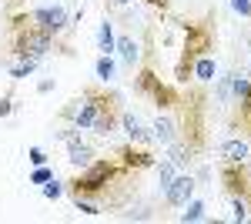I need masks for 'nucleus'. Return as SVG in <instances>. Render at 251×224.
Returning <instances> with one entry per match:
<instances>
[{"instance_id":"f3484780","label":"nucleus","mask_w":251,"mask_h":224,"mask_svg":"<svg viewBox=\"0 0 251 224\" xmlns=\"http://www.w3.org/2000/svg\"><path fill=\"white\" fill-rule=\"evenodd\" d=\"M34 71H37V60H30V57H27V60H17V64L10 67V74L17 77V80H20V77H30Z\"/></svg>"},{"instance_id":"f257e3e1","label":"nucleus","mask_w":251,"mask_h":224,"mask_svg":"<svg viewBox=\"0 0 251 224\" xmlns=\"http://www.w3.org/2000/svg\"><path fill=\"white\" fill-rule=\"evenodd\" d=\"M121 114V97L107 87H87L77 100H71V107H64V117H71L77 131H94L100 137L117 131Z\"/></svg>"},{"instance_id":"1a4fd4ad","label":"nucleus","mask_w":251,"mask_h":224,"mask_svg":"<svg viewBox=\"0 0 251 224\" xmlns=\"http://www.w3.org/2000/svg\"><path fill=\"white\" fill-rule=\"evenodd\" d=\"M121 127H124V134H127V141L131 144H151L154 141V134L144 131V124H141V117H134V114H121Z\"/></svg>"},{"instance_id":"2eb2a0df","label":"nucleus","mask_w":251,"mask_h":224,"mask_svg":"<svg viewBox=\"0 0 251 224\" xmlns=\"http://www.w3.org/2000/svg\"><path fill=\"white\" fill-rule=\"evenodd\" d=\"M214 71H218V67H214V60L208 54L194 64V77H198V80H204V84H208V80H214Z\"/></svg>"},{"instance_id":"f8f14e48","label":"nucleus","mask_w":251,"mask_h":224,"mask_svg":"<svg viewBox=\"0 0 251 224\" xmlns=\"http://www.w3.org/2000/svg\"><path fill=\"white\" fill-rule=\"evenodd\" d=\"M151 131H154V141H161V144H174L177 141V124L171 117H157Z\"/></svg>"},{"instance_id":"39448f33","label":"nucleus","mask_w":251,"mask_h":224,"mask_svg":"<svg viewBox=\"0 0 251 224\" xmlns=\"http://www.w3.org/2000/svg\"><path fill=\"white\" fill-rule=\"evenodd\" d=\"M137 97H144V100H151L154 107H177V100H181V91H174L171 84H164L161 77L151 71V67H144L141 74H137V84H134Z\"/></svg>"},{"instance_id":"0eeeda50","label":"nucleus","mask_w":251,"mask_h":224,"mask_svg":"<svg viewBox=\"0 0 251 224\" xmlns=\"http://www.w3.org/2000/svg\"><path fill=\"white\" fill-rule=\"evenodd\" d=\"M30 20L37 24L44 34H50V37H57L67 30V10L64 7H37V10H30Z\"/></svg>"},{"instance_id":"dca6fc26","label":"nucleus","mask_w":251,"mask_h":224,"mask_svg":"<svg viewBox=\"0 0 251 224\" xmlns=\"http://www.w3.org/2000/svg\"><path fill=\"white\" fill-rule=\"evenodd\" d=\"M97 77H100V80H111V77H114V60H111V54L97 57Z\"/></svg>"},{"instance_id":"9b49d317","label":"nucleus","mask_w":251,"mask_h":224,"mask_svg":"<svg viewBox=\"0 0 251 224\" xmlns=\"http://www.w3.org/2000/svg\"><path fill=\"white\" fill-rule=\"evenodd\" d=\"M114 50L121 54V60H124V67H134L137 60H141V47H137V40L131 37V34L117 37V40H114Z\"/></svg>"},{"instance_id":"412c9836","label":"nucleus","mask_w":251,"mask_h":224,"mask_svg":"<svg viewBox=\"0 0 251 224\" xmlns=\"http://www.w3.org/2000/svg\"><path fill=\"white\" fill-rule=\"evenodd\" d=\"M50 177H54V174H50V171L40 164V168H34V174H30V184H47Z\"/></svg>"},{"instance_id":"aec40b11","label":"nucleus","mask_w":251,"mask_h":224,"mask_svg":"<svg viewBox=\"0 0 251 224\" xmlns=\"http://www.w3.org/2000/svg\"><path fill=\"white\" fill-rule=\"evenodd\" d=\"M60 194H64V187H60V181H54V177H50V181L44 184V198H47V201H57Z\"/></svg>"},{"instance_id":"20e7f679","label":"nucleus","mask_w":251,"mask_h":224,"mask_svg":"<svg viewBox=\"0 0 251 224\" xmlns=\"http://www.w3.org/2000/svg\"><path fill=\"white\" fill-rule=\"evenodd\" d=\"M54 47V37L44 34L37 24L30 20V14H14L10 17V50L20 57V60H40Z\"/></svg>"},{"instance_id":"7ed1b4c3","label":"nucleus","mask_w":251,"mask_h":224,"mask_svg":"<svg viewBox=\"0 0 251 224\" xmlns=\"http://www.w3.org/2000/svg\"><path fill=\"white\" fill-rule=\"evenodd\" d=\"M214 47V30L208 20H191L184 24V44H181V57L174 64V77L184 84L188 77H194V64Z\"/></svg>"},{"instance_id":"bb28decb","label":"nucleus","mask_w":251,"mask_h":224,"mask_svg":"<svg viewBox=\"0 0 251 224\" xmlns=\"http://www.w3.org/2000/svg\"><path fill=\"white\" fill-rule=\"evenodd\" d=\"M114 3H117V7H124V3H131V0H114Z\"/></svg>"},{"instance_id":"f03ea898","label":"nucleus","mask_w":251,"mask_h":224,"mask_svg":"<svg viewBox=\"0 0 251 224\" xmlns=\"http://www.w3.org/2000/svg\"><path fill=\"white\" fill-rule=\"evenodd\" d=\"M127 177H137V171L127 168L117 154L114 157H97L87 168H80V174L67 184V191H71V198H87V201L100 204L111 194V187L124 184ZM100 211H104V204H100Z\"/></svg>"},{"instance_id":"a878e982","label":"nucleus","mask_w":251,"mask_h":224,"mask_svg":"<svg viewBox=\"0 0 251 224\" xmlns=\"http://www.w3.org/2000/svg\"><path fill=\"white\" fill-rule=\"evenodd\" d=\"M148 3H151V7H157V10H168V7H171V0H148Z\"/></svg>"},{"instance_id":"6ab92c4d","label":"nucleus","mask_w":251,"mask_h":224,"mask_svg":"<svg viewBox=\"0 0 251 224\" xmlns=\"http://www.w3.org/2000/svg\"><path fill=\"white\" fill-rule=\"evenodd\" d=\"M157 181H161V187H168L174 181V164H171V161H161V168H157Z\"/></svg>"},{"instance_id":"b1692460","label":"nucleus","mask_w":251,"mask_h":224,"mask_svg":"<svg viewBox=\"0 0 251 224\" xmlns=\"http://www.w3.org/2000/svg\"><path fill=\"white\" fill-rule=\"evenodd\" d=\"M30 164H34V168H40V164H47V154H44L40 148H30Z\"/></svg>"},{"instance_id":"a211bd4d","label":"nucleus","mask_w":251,"mask_h":224,"mask_svg":"<svg viewBox=\"0 0 251 224\" xmlns=\"http://www.w3.org/2000/svg\"><path fill=\"white\" fill-rule=\"evenodd\" d=\"M188 207V211H184V214H181V221L188 224V221H201V218H204V204H201V201H191V204H184Z\"/></svg>"},{"instance_id":"9d476101","label":"nucleus","mask_w":251,"mask_h":224,"mask_svg":"<svg viewBox=\"0 0 251 224\" xmlns=\"http://www.w3.org/2000/svg\"><path fill=\"white\" fill-rule=\"evenodd\" d=\"M231 127H238L241 137L251 141V91L238 100V111H234V117H231Z\"/></svg>"},{"instance_id":"6e6552de","label":"nucleus","mask_w":251,"mask_h":224,"mask_svg":"<svg viewBox=\"0 0 251 224\" xmlns=\"http://www.w3.org/2000/svg\"><path fill=\"white\" fill-rule=\"evenodd\" d=\"M194 194V177L191 174H177L171 184L164 187V201H168V207H184L188 201H191Z\"/></svg>"},{"instance_id":"423d86ee","label":"nucleus","mask_w":251,"mask_h":224,"mask_svg":"<svg viewBox=\"0 0 251 224\" xmlns=\"http://www.w3.org/2000/svg\"><path fill=\"white\" fill-rule=\"evenodd\" d=\"M221 181L228 198H241L251 207V154L245 161H225L221 164Z\"/></svg>"},{"instance_id":"4468645a","label":"nucleus","mask_w":251,"mask_h":224,"mask_svg":"<svg viewBox=\"0 0 251 224\" xmlns=\"http://www.w3.org/2000/svg\"><path fill=\"white\" fill-rule=\"evenodd\" d=\"M97 47L104 50V54H111L114 50V24L104 17L100 20V27H97Z\"/></svg>"},{"instance_id":"ddd939ff","label":"nucleus","mask_w":251,"mask_h":224,"mask_svg":"<svg viewBox=\"0 0 251 224\" xmlns=\"http://www.w3.org/2000/svg\"><path fill=\"white\" fill-rule=\"evenodd\" d=\"M245 157H248V144H245V137H231V141L221 144V161H245Z\"/></svg>"},{"instance_id":"4be33fe9","label":"nucleus","mask_w":251,"mask_h":224,"mask_svg":"<svg viewBox=\"0 0 251 224\" xmlns=\"http://www.w3.org/2000/svg\"><path fill=\"white\" fill-rule=\"evenodd\" d=\"M231 87H234V97H238V100H241V97L251 91V84L245 80V77H231Z\"/></svg>"},{"instance_id":"393cba45","label":"nucleus","mask_w":251,"mask_h":224,"mask_svg":"<svg viewBox=\"0 0 251 224\" xmlns=\"http://www.w3.org/2000/svg\"><path fill=\"white\" fill-rule=\"evenodd\" d=\"M10 111H14V104H10V94H7V97H0V117H7Z\"/></svg>"},{"instance_id":"5701e85b","label":"nucleus","mask_w":251,"mask_h":224,"mask_svg":"<svg viewBox=\"0 0 251 224\" xmlns=\"http://www.w3.org/2000/svg\"><path fill=\"white\" fill-rule=\"evenodd\" d=\"M231 10L241 17H251V0H231Z\"/></svg>"}]
</instances>
